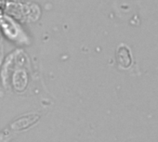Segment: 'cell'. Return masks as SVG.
<instances>
[{"label": "cell", "mask_w": 158, "mask_h": 142, "mask_svg": "<svg viewBox=\"0 0 158 142\" xmlns=\"http://www.w3.org/2000/svg\"><path fill=\"white\" fill-rule=\"evenodd\" d=\"M39 119L40 114L37 113H26L17 117L0 132V142H10L16 135L35 124Z\"/></svg>", "instance_id": "6da1fadb"}, {"label": "cell", "mask_w": 158, "mask_h": 142, "mask_svg": "<svg viewBox=\"0 0 158 142\" xmlns=\"http://www.w3.org/2000/svg\"><path fill=\"white\" fill-rule=\"evenodd\" d=\"M116 61L120 68L127 69L132 64V55L130 49L124 44L120 45L116 50Z\"/></svg>", "instance_id": "7a4b0ae2"}]
</instances>
